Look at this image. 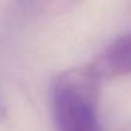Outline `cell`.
<instances>
[{
	"mask_svg": "<svg viewBox=\"0 0 131 131\" xmlns=\"http://www.w3.org/2000/svg\"><path fill=\"white\" fill-rule=\"evenodd\" d=\"M100 131H102V130H100Z\"/></svg>",
	"mask_w": 131,
	"mask_h": 131,
	"instance_id": "277c9868",
	"label": "cell"
},
{
	"mask_svg": "<svg viewBox=\"0 0 131 131\" xmlns=\"http://www.w3.org/2000/svg\"><path fill=\"white\" fill-rule=\"evenodd\" d=\"M30 2H31V3H34V2H37V0H30Z\"/></svg>",
	"mask_w": 131,
	"mask_h": 131,
	"instance_id": "3957f363",
	"label": "cell"
},
{
	"mask_svg": "<svg viewBox=\"0 0 131 131\" xmlns=\"http://www.w3.org/2000/svg\"><path fill=\"white\" fill-rule=\"evenodd\" d=\"M100 79L90 66L61 72L54 82L52 106L59 131H100L97 103Z\"/></svg>",
	"mask_w": 131,
	"mask_h": 131,
	"instance_id": "6da1fadb",
	"label": "cell"
},
{
	"mask_svg": "<svg viewBox=\"0 0 131 131\" xmlns=\"http://www.w3.org/2000/svg\"><path fill=\"white\" fill-rule=\"evenodd\" d=\"M90 69L100 79L131 75V32L110 42L90 63Z\"/></svg>",
	"mask_w": 131,
	"mask_h": 131,
	"instance_id": "7a4b0ae2",
	"label": "cell"
}]
</instances>
